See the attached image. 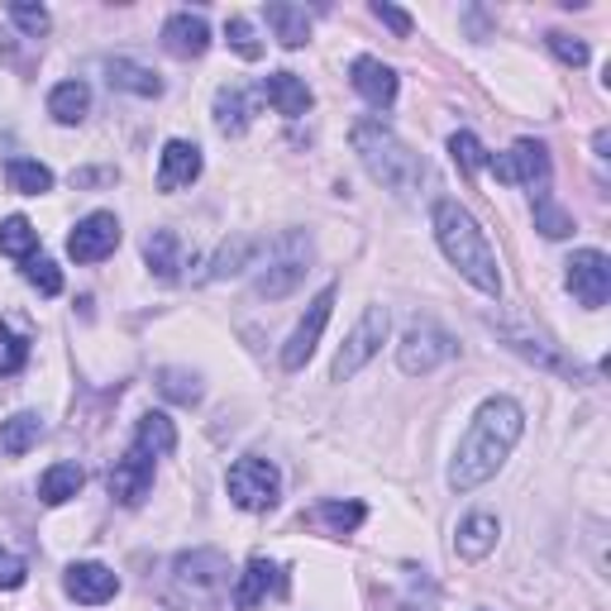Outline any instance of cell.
<instances>
[{"label":"cell","mask_w":611,"mask_h":611,"mask_svg":"<svg viewBox=\"0 0 611 611\" xmlns=\"http://www.w3.org/2000/svg\"><path fill=\"white\" fill-rule=\"evenodd\" d=\"M521 435H526L521 402H511V396H487L468 425V435L458 439V454L449 464V487L454 493H473V487H483L487 478H497V468L511 458Z\"/></svg>","instance_id":"obj_1"},{"label":"cell","mask_w":611,"mask_h":611,"mask_svg":"<svg viewBox=\"0 0 611 611\" xmlns=\"http://www.w3.org/2000/svg\"><path fill=\"white\" fill-rule=\"evenodd\" d=\"M431 225H435V239H439V249H445L449 263L464 272V278L478 287L483 297H501V268H497V253H493V244H487L483 235V225L473 220V210L468 206H458V201H435L431 210Z\"/></svg>","instance_id":"obj_2"},{"label":"cell","mask_w":611,"mask_h":611,"mask_svg":"<svg viewBox=\"0 0 611 611\" xmlns=\"http://www.w3.org/2000/svg\"><path fill=\"white\" fill-rule=\"evenodd\" d=\"M349 139H354L359 163L369 167V177L377 182V187L406 196V191H416L421 182H425V163L402 139H396V134L382 125V120H359Z\"/></svg>","instance_id":"obj_3"},{"label":"cell","mask_w":611,"mask_h":611,"mask_svg":"<svg viewBox=\"0 0 611 611\" xmlns=\"http://www.w3.org/2000/svg\"><path fill=\"white\" fill-rule=\"evenodd\" d=\"M311 253H315V244H311L306 229H287V235H278V239H272V249H268L263 272H258V282H253V292L263 301L292 297L301 287V278L311 272Z\"/></svg>","instance_id":"obj_4"},{"label":"cell","mask_w":611,"mask_h":611,"mask_svg":"<svg viewBox=\"0 0 611 611\" xmlns=\"http://www.w3.org/2000/svg\"><path fill=\"white\" fill-rule=\"evenodd\" d=\"M387 330H392V315H387V306H369V311L359 315V325L344 334V344H340V354H334V369L330 377L334 382H349V377H359L369 363L377 359V349L387 344Z\"/></svg>","instance_id":"obj_5"},{"label":"cell","mask_w":611,"mask_h":611,"mask_svg":"<svg viewBox=\"0 0 611 611\" xmlns=\"http://www.w3.org/2000/svg\"><path fill=\"white\" fill-rule=\"evenodd\" d=\"M229 501L244 511H272L278 507V497H282V473L278 464H268V458H258V454H244L235 468H229Z\"/></svg>","instance_id":"obj_6"},{"label":"cell","mask_w":611,"mask_h":611,"mask_svg":"<svg viewBox=\"0 0 611 611\" xmlns=\"http://www.w3.org/2000/svg\"><path fill=\"white\" fill-rule=\"evenodd\" d=\"M458 354V344H454V334L449 330H439L435 320H416L406 334H402V344H396V363H402V373L406 377H425V373H435L439 363H449Z\"/></svg>","instance_id":"obj_7"},{"label":"cell","mask_w":611,"mask_h":611,"mask_svg":"<svg viewBox=\"0 0 611 611\" xmlns=\"http://www.w3.org/2000/svg\"><path fill=\"white\" fill-rule=\"evenodd\" d=\"M497 182H507V187H530L535 196H549V153L545 144L535 139H516L511 153H501V158H487Z\"/></svg>","instance_id":"obj_8"},{"label":"cell","mask_w":611,"mask_h":611,"mask_svg":"<svg viewBox=\"0 0 611 611\" xmlns=\"http://www.w3.org/2000/svg\"><path fill=\"white\" fill-rule=\"evenodd\" d=\"M563 268H569V272H563V282H569V292L578 297V306L602 311L607 297H611V258L602 249H578Z\"/></svg>","instance_id":"obj_9"},{"label":"cell","mask_w":611,"mask_h":611,"mask_svg":"<svg viewBox=\"0 0 611 611\" xmlns=\"http://www.w3.org/2000/svg\"><path fill=\"white\" fill-rule=\"evenodd\" d=\"M330 311H334V287H325V292H320L311 306H306L301 325L292 330V340H287V349H282V369H287V373H301L306 363H311L320 334H325V325H330Z\"/></svg>","instance_id":"obj_10"},{"label":"cell","mask_w":611,"mask_h":611,"mask_svg":"<svg viewBox=\"0 0 611 611\" xmlns=\"http://www.w3.org/2000/svg\"><path fill=\"white\" fill-rule=\"evenodd\" d=\"M120 249V220L111 210H91L86 220H76V229L68 235V253L76 263H101Z\"/></svg>","instance_id":"obj_11"},{"label":"cell","mask_w":611,"mask_h":611,"mask_svg":"<svg viewBox=\"0 0 611 611\" xmlns=\"http://www.w3.org/2000/svg\"><path fill=\"white\" fill-rule=\"evenodd\" d=\"M173 578L182 588H191L196 598H216V592L229 583V559L220 549H191V555H177Z\"/></svg>","instance_id":"obj_12"},{"label":"cell","mask_w":611,"mask_h":611,"mask_svg":"<svg viewBox=\"0 0 611 611\" xmlns=\"http://www.w3.org/2000/svg\"><path fill=\"white\" fill-rule=\"evenodd\" d=\"M148 493H153V454L130 445L125 458H115V468H111V497L120 507H139Z\"/></svg>","instance_id":"obj_13"},{"label":"cell","mask_w":611,"mask_h":611,"mask_svg":"<svg viewBox=\"0 0 611 611\" xmlns=\"http://www.w3.org/2000/svg\"><path fill=\"white\" fill-rule=\"evenodd\" d=\"M282 592H287V573L278 569V563H272V559H249V563H244V573H239V583H235V607L253 611L258 602L282 598Z\"/></svg>","instance_id":"obj_14"},{"label":"cell","mask_w":611,"mask_h":611,"mask_svg":"<svg viewBox=\"0 0 611 611\" xmlns=\"http://www.w3.org/2000/svg\"><path fill=\"white\" fill-rule=\"evenodd\" d=\"M63 588H68L72 602L101 607V602H111L115 592H120V578H115V569H105V563H72L68 578H63Z\"/></svg>","instance_id":"obj_15"},{"label":"cell","mask_w":611,"mask_h":611,"mask_svg":"<svg viewBox=\"0 0 611 611\" xmlns=\"http://www.w3.org/2000/svg\"><path fill=\"white\" fill-rule=\"evenodd\" d=\"M163 49L173 53V58H201V53L210 49V24H206V14H191V10L167 14V24H163Z\"/></svg>","instance_id":"obj_16"},{"label":"cell","mask_w":611,"mask_h":611,"mask_svg":"<svg viewBox=\"0 0 611 611\" xmlns=\"http://www.w3.org/2000/svg\"><path fill=\"white\" fill-rule=\"evenodd\" d=\"M201 177V148L191 139H167L158 163V191H182Z\"/></svg>","instance_id":"obj_17"},{"label":"cell","mask_w":611,"mask_h":611,"mask_svg":"<svg viewBox=\"0 0 611 611\" xmlns=\"http://www.w3.org/2000/svg\"><path fill=\"white\" fill-rule=\"evenodd\" d=\"M349 82L369 105H392L396 101V72L382 63V58H354V68H349Z\"/></svg>","instance_id":"obj_18"},{"label":"cell","mask_w":611,"mask_h":611,"mask_svg":"<svg viewBox=\"0 0 611 611\" xmlns=\"http://www.w3.org/2000/svg\"><path fill=\"white\" fill-rule=\"evenodd\" d=\"M263 96L272 101V111L287 115V120L311 111V86H306L297 72H268L263 76Z\"/></svg>","instance_id":"obj_19"},{"label":"cell","mask_w":611,"mask_h":611,"mask_svg":"<svg viewBox=\"0 0 611 611\" xmlns=\"http://www.w3.org/2000/svg\"><path fill=\"white\" fill-rule=\"evenodd\" d=\"M497 535H501V526H497V516L493 511H473L464 526H458V535H454V549H458V559H487L497 549Z\"/></svg>","instance_id":"obj_20"},{"label":"cell","mask_w":611,"mask_h":611,"mask_svg":"<svg viewBox=\"0 0 611 611\" xmlns=\"http://www.w3.org/2000/svg\"><path fill=\"white\" fill-rule=\"evenodd\" d=\"M501 334H507V344L516 349L521 359H530V363H540V369H549V373H569V363L559 359V349L545 340V334H530L526 325H501Z\"/></svg>","instance_id":"obj_21"},{"label":"cell","mask_w":611,"mask_h":611,"mask_svg":"<svg viewBox=\"0 0 611 611\" xmlns=\"http://www.w3.org/2000/svg\"><path fill=\"white\" fill-rule=\"evenodd\" d=\"M39 439H43V421L34 416V411H14L10 421H0V454L6 458L29 454Z\"/></svg>","instance_id":"obj_22"},{"label":"cell","mask_w":611,"mask_h":611,"mask_svg":"<svg viewBox=\"0 0 611 611\" xmlns=\"http://www.w3.org/2000/svg\"><path fill=\"white\" fill-rule=\"evenodd\" d=\"M268 24H272V34H278L282 49H301V43L311 39V14H306V6L272 0V6H268Z\"/></svg>","instance_id":"obj_23"},{"label":"cell","mask_w":611,"mask_h":611,"mask_svg":"<svg viewBox=\"0 0 611 611\" xmlns=\"http://www.w3.org/2000/svg\"><path fill=\"white\" fill-rule=\"evenodd\" d=\"M105 76H111V86L134 91V96H144V101L163 96V76L139 68V63H130V58H111V63H105Z\"/></svg>","instance_id":"obj_24"},{"label":"cell","mask_w":611,"mask_h":611,"mask_svg":"<svg viewBox=\"0 0 611 611\" xmlns=\"http://www.w3.org/2000/svg\"><path fill=\"white\" fill-rule=\"evenodd\" d=\"M49 115L58 120V125H82V120L91 115V91H86V82H58L49 91Z\"/></svg>","instance_id":"obj_25"},{"label":"cell","mask_w":611,"mask_h":611,"mask_svg":"<svg viewBox=\"0 0 611 611\" xmlns=\"http://www.w3.org/2000/svg\"><path fill=\"white\" fill-rule=\"evenodd\" d=\"M258 249H263V244H258L253 235H235V239H225L220 244V253L210 258V282H225V278H235V272H244L258 258Z\"/></svg>","instance_id":"obj_26"},{"label":"cell","mask_w":611,"mask_h":611,"mask_svg":"<svg viewBox=\"0 0 611 611\" xmlns=\"http://www.w3.org/2000/svg\"><path fill=\"white\" fill-rule=\"evenodd\" d=\"M144 263L158 272L163 282H177L182 278V249H177L173 229H153V235L144 239Z\"/></svg>","instance_id":"obj_27"},{"label":"cell","mask_w":611,"mask_h":611,"mask_svg":"<svg viewBox=\"0 0 611 611\" xmlns=\"http://www.w3.org/2000/svg\"><path fill=\"white\" fill-rule=\"evenodd\" d=\"M134 445L148 449L153 458L173 454L177 449V425L163 416V411H148V416H139V425H134Z\"/></svg>","instance_id":"obj_28"},{"label":"cell","mask_w":611,"mask_h":611,"mask_svg":"<svg viewBox=\"0 0 611 611\" xmlns=\"http://www.w3.org/2000/svg\"><path fill=\"white\" fill-rule=\"evenodd\" d=\"M86 473L76 464H53L49 473L39 478V501H49V507H63V501H72L76 493H82Z\"/></svg>","instance_id":"obj_29"},{"label":"cell","mask_w":611,"mask_h":611,"mask_svg":"<svg viewBox=\"0 0 611 611\" xmlns=\"http://www.w3.org/2000/svg\"><path fill=\"white\" fill-rule=\"evenodd\" d=\"M6 182H10V191H20V196L53 191V173L43 163H34V158H10L6 163Z\"/></svg>","instance_id":"obj_30"},{"label":"cell","mask_w":611,"mask_h":611,"mask_svg":"<svg viewBox=\"0 0 611 611\" xmlns=\"http://www.w3.org/2000/svg\"><path fill=\"white\" fill-rule=\"evenodd\" d=\"M216 130L220 134H244L249 130V101L239 86H220L216 91Z\"/></svg>","instance_id":"obj_31"},{"label":"cell","mask_w":611,"mask_h":611,"mask_svg":"<svg viewBox=\"0 0 611 611\" xmlns=\"http://www.w3.org/2000/svg\"><path fill=\"white\" fill-rule=\"evenodd\" d=\"M34 249H39V229L24 216L0 220V253L6 258H34Z\"/></svg>","instance_id":"obj_32"},{"label":"cell","mask_w":611,"mask_h":611,"mask_svg":"<svg viewBox=\"0 0 611 611\" xmlns=\"http://www.w3.org/2000/svg\"><path fill=\"white\" fill-rule=\"evenodd\" d=\"M158 392L167 396V402H177V406H196V402H201V377L187 373V369H163L158 373Z\"/></svg>","instance_id":"obj_33"},{"label":"cell","mask_w":611,"mask_h":611,"mask_svg":"<svg viewBox=\"0 0 611 611\" xmlns=\"http://www.w3.org/2000/svg\"><path fill=\"white\" fill-rule=\"evenodd\" d=\"M363 501H320L315 507V521L320 526H330L334 535H349V530H359L363 526Z\"/></svg>","instance_id":"obj_34"},{"label":"cell","mask_w":611,"mask_h":611,"mask_svg":"<svg viewBox=\"0 0 611 611\" xmlns=\"http://www.w3.org/2000/svg\"><path fill=\"white\" fill-rule=\"evenodd\" d=\"M535 229H540L545 239H563V235H573V216L549 201V196H535Z\"/></svg>","instance_id":"obj_35"},{"label":"cell","mask_w":611,"mask_h":611,"mask_svg":"<svg viewBox=\"0 0 611 611\" xmlns=\"http://www.w3.org/2000/svg\"><path fill=\"white\" fill-rule=\"evenodd\" d=\"M24 282L39 287L43 297H58V292H63V272H58V263H53V258H43V253L24 258Z\"/></svg>","instance_id":"obj_36"},{"label":"cell","mask_w":611,"mask_h":611,"mask_svg":"<svg viewBox=\"0 0 611 611\" xmlns=\"http://www.w3.org/2000/svg\"><path fill=\"white\" fill-rule=\"evenodd\" d=\"M29 363V340L24 334H14L6 320H0V377H14Z\"/></svg>","instance_id":"obj_37"},{"label":"cell","mask_w":611,"mask_h":611,"mask_svg":"<svg viewBox=\"0 0 611 611\" xmlns=\"http://www.w3.org/2000/svg\"><path fill=\"white\" fill-rule=\"evenodd\" d=\"M225 39H229V49H235V53L244 58V63H258V58H263V43H258L253 24H249V20H239V14L225 24Z\"/></svg>","instance_id":"obj_38"},{"label":"cell","mask_w":611,"mask_h":611,"mask_svg":"<svg viewBox=\"0 0 611 611\" xmlns=\"http://www.w3.org/2000/svg\"><path fill=\"white\" fill-rule=\"evenodd\" d=\"M449 153H454V163L464 167V173H483L487 167V148L473 139L468 130H458V134H449Z\"/></svg>","instance_id":"obj_39"},{"label":"cell","mask_w":611,"mask_h":611,"mask_svg":"<svg viewBox=\"0 0 611 611\" xmlns=\"http://www.w3.org/2000/svg\"><path fill=\"white\" fill-rule=\"evenodd\" d=\"M6 14H10V20L20 24V29H24L29 39H43V34H49V24H53V20H49V10H43V6H20V0H14V6H10Z\"/></svg>","instance_id":"obj_40"},{"label":"cell","mask_w":611,"mask_h":611,"mask_svg":"<svg viewBox=\"0 0 611 611\" xmlns=\"http://www.w3.org/2000/svg\"><path fill=\"white\" fill-rule=\"evenodd\" d=\"M549 49H555L559 63H569V68H588V43L583 39H573V34H549Z\"/></svg>","instance_id":"obj_41"},{"label":"cell","mask_w":611,"mask_h":611,"mask_svg":"<svg viewBox=\"0 0 611 611\" xmlns=\"http://www.w3.org/2000/svg\"><path fill=\"white\" fill-rule=\"evenodd\" d=\"M24 578H29V569H24V559L20 555H14V549H6V545H0V588H20L24 583Z\"/></svg>","instance_id":"obj_42"},{"label":"cell","mask_w":611,"mask_h":611,"mask_svg":"<svg viewBox=\"0 0 611 611\" xmlns=\"http://www.w3.org/2000/svg\"><path fill=\"white\" fill-rule=\"evenodd\" d=\"M373 14H377V20L387 24V29H392L396 39H406L411 29H416V24H411V14H406V10H396V6H387V0H377V6H373Z\"/></svg>","instance_id":"obj_43"},{"label":"cell","mask_w":611,"mask_h":611,"mask_svg":"<svg viewBox=\"0 0 611 611\" xmlns=\"http://www.w3.org/2000/svg\"><path fill=\"white\" fill-rule=\"evenodd\" d=\"M607 144H611V139H607V130H598V139H592V148H598V158H607Z\"/></svg>","instance_id":"obj_44"}]
</instances>
